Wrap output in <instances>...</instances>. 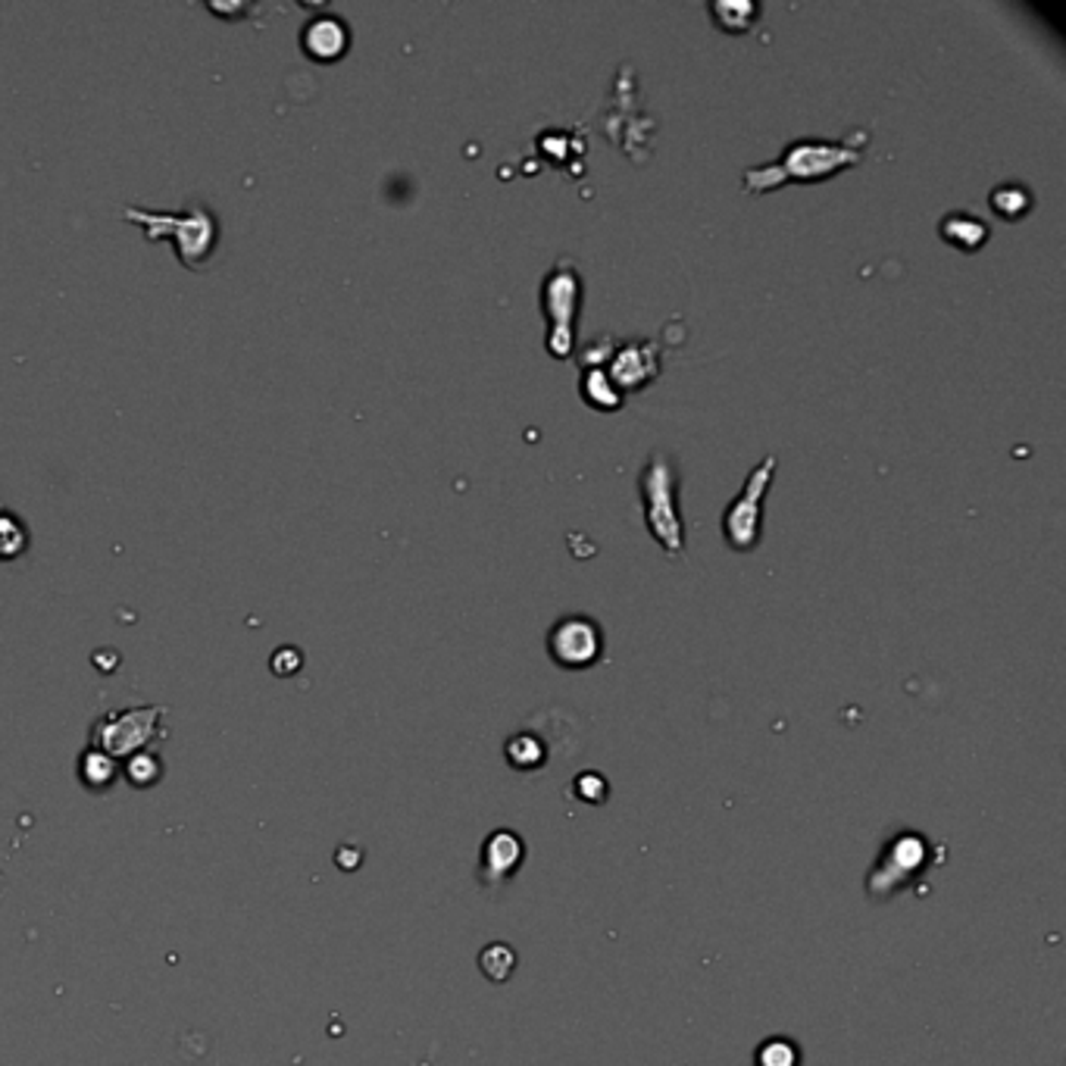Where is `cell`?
I'll return each mask as SVG.
<instances>
[{"instance_id":"cell-9","label":"cell","mask_w":1066,"mask_h":1066,"mask_svg":"<svg viewBox=\"0 0 1066 1066\" xmlns=\"http://www.w3.org/2000/svg\"><path fill=\"white\" fill-rule=\"evenodd\" d=\"M348 25L335 16H320L300 32V45L313 60H338L348 50Z\"/></svg>"},{"instance_id":"cell-7","label":"cell","mask_w":1066,"mask_h":1066,"mask_svg":"<svg viewBox=\"0 0 1066 1066\" xmlns=\"http://www.w3.org/2000/svg\"><path fill=\"white\" fill-rule=\"evenodd\" d=\"M547 650L550 657L567 667V670H585L600 660L604 650V635L600 625L585 613H570L554 622V629L547 632Z\"/></svg>"},{"instance_id":"cell-17","label":"cell","mask_w":1066,"mask_h":1066,"mask_svg":"<svg viewBox=\"0 0 1066 1066\" xmlns=\"http://www.w3.org/2000/svg\"><path fill=\"white\" fill-rule=\"evenodd\" d=\"M82 779L91 785V789H107L110 782H113V776H116V760L113 757H107V754H100V751H95V747H88L85 751V757H82Z\"/></svg>"},{"instance_id":"cell-8","label":"cell","mask_w":1066,"mask_h":1066,"mask_svg":"<svg viewBox=\"0 0 1066 1066\" xmlns=\"http://www.w3.org/2000/svg\"><path fill=\"white\" fill-rule=\"evenodd\" d=\"M657 372H660V348L650 338L629 342V345L617 348L610 357V367H607V375L613 379V385L622 395L650 385L657 379Z\"/></svg>"},{"instance_id":"cell-13","label":"cell","mask_w":1066,"mask_h":1066,"mask_svg":"<svg viewBox=\"0 0 1066 1066\" xmlns=\"http://www.w3.org/2000/svg\"><path fill=\"white\" fill-rule=\"evenodd\" d=\"M989 203H992L997 216H1004V220H1017V216H1022V213L1032 207V195H1029L1022 185L1007 182V185H997V188L989 191Z\"/></svg>"},{"instance_id":"cell-2","label":"cell","mask_w":1066,"mask_h":1066,"mask_svg":"<svg viewBox=\"0 0 1066 1066\" xmlns=\"http://www.w3.org/2000/svg\"><path fill=\"white\" fill-rule=\"evenodd\" d=\"M675 488H679V475H675L670 454L654 450L647 457L642 475H639L645 522L647 529H650V535L660 542V547L670 557H682V550H685V525H682V517H679Z\"/></svg>"},{"instance_id":"cell-10","label":"cell","mask_w":1066,"mask_h":1066,"mask_svg":"<svg viewBox=\"0 0 1066 1066\" xmlns=\"http://www.w3.org/2000/svg\"><path fill=\"white\" fill-rule=\"evenodd\" d=\"M939 235H942L947 245H954L957 250L972 253V250H979L986 241H989L992 225L986 223V220H979V216L969 213V210H951V213H944L942 223H939Z\"/></svg>"},{"instance_id":"cell-16","label":"cell","mask_w":1066,"mask_h":1066,"mask_svg":"<svg viewBox=\"0 0 1066 1066\" xmlns=\"http://www.w3.org/2000/svg\"><path fill=\"white\" fill-rule=\"evenodd\" d=\"M482 964V972L492 979V982H507L517 969V954L507 947V944H488L479 957Z\"/></svg>"},{"instance_id":"cell-6","label":"cell","mask_w":1066,"mask_h":1066,"mask_svg":"<svg viewBox=\"0 0 1066 1066\" xmlns=\"http://www.w3.org/2000/svg\"><path fill=\"white\" fill-rule=\"evenodd\" d=\"M166 710L163 707H138V710H116L107 714L95 726V751L107 757H135L148 751L157 735V722Z\"/></svg>"},{"instance_id":"cell-14","label":"cell","mask_w":1066,"mask_h":1066,"mask_svg":"<svg viewBox=\"0 0 1066 1066\" xmlns=\"http://www.w3.org/2000/svg\"><path fill=\"white\" fill-rule=\"evenodd\" d=\"M28 547V532L20 517L0 507V560H16Z\"/></svg>"},{"instance_id":"cell-18","label":"cell","mask_w":1066,"mask_h":1066,"mask_svg":"<svg viewBox=\"0 0 1066 1066\" xmlns=\"http://www.w3.org/2000/svg\"><path fill=\"white\" fill-rule=\"evenodd\" d=\"M125 776H128L138 789H145V785H150V782H157V776H160V760H157L150 751H141V754H135V757L128 760Z\"/></svg>"},{"instance_id":"cell-20","label":"cell","mask_w":1066,"mask_h":1066,"mask_svg":"<svg viewBox=\"0 0 1066 1066\" xmlns=\"http://www.w3.org/2000/svg\"><path fill=\"white\" fill-rule=\"evenodd\" d=\"M797 1054L792 1044L785 1042H769L760 1048V1066H794Z\"/></svg>"},{"instance_id":"cell-4","label":"cell","mask_w":1066,"mask_h":1066,"mask_svg":"<svg viewBox=\"0 0 1066 1066\" xmlns=\"http://www.w3.org/2000/svg\"><path fill=\"white\" fill-rule=\"evenodd\" d=\"M582 307V278L572 260H557V266L542 282V310L550 320L547 350L554 357H570L575 350V317Z\"/></svg>"},{"instance_id":"cell-19","label":"cell","mask_w":1066,"mask_h":1066,"mask_svg":"<svg viewBox=\"0 0 1066 1066\" xmlns=\"http://www.w3.org/2000/svg\"><path fill=\"white\" fill-rule=\"evenodd\" d=\"M507 757L513 760V767H535L542 760V747H538L535 739L520 735V739H510L507 742Z\"/></svg>"},{"instance_id":"cell-15","label":"cell","mask_w":1066,"mask_h":1066,"mask_svg":"<svg viewBox=\"0 0 1066 1066\" xmlns=\"http://www.w3.org/2000/svg\"><path fill=\"white\" fill-rule=\"evenodd\" d=\"M710 13L726 32H747L754 16H757V3H735V0H719V3H710Z\"/></svg>"},{"instance_id":"cell-5","label":"cell","mask_w":1066,"mask_h":1066,"mask_svg":"<svg viewBox=\"0 0 1066 1066\" xmlns=\"http://www.w3.org/2000/svg\"><path fill=\"white\" fill-rule=\"evenodd\" d=\"M776 467H779V457L767 454L751 470V475L744 479L742 492L735 495V500L722 513V535H726L729 547L739 550V554L754 550L757 542H760V532H764V500H767L769 485H772Z\"/></svg>"},{"instance_id":"cell-1","label":"cell","mask_w":1066,"mask_h":1066,"mask_svg":"<svg viewBox=\"0 0 1066 1066\" xmlns=\"http://www.w3.org/2000/svg\"><path fill=\"white\" fill-rule=\"evenodd\" d=\"M869 135H854L844 141H822V138H797L782 157L767 166H754L744 173V188L754 195L772 191L785 182H819L829 175L842 173L847 166H857L867 153Z\"/></svg>"},{"instance_id":"cell-3","label":"cell","mask_w":1066,"mask_h":1066,"mask_svg":"<svg viewBox=\"0 0 1066 1066\" xmlns=\"http://www.w3.org/2000/svg\"><path fill=\"white\" fill-rule=\"evenodd\" d=\"M123 216L141 225L148 238L170 235L178 248L175 257L188 270H200L216 245V220L203 207H188L185 213H150V210H138V207H125Z\"/></svg>"},{"instance_id":"cell-12","label":"cell","mask_w":1066,"mask_h":1066,"mask_svg":"<svg viewBox=\"0 0 1066 1066\" xmlns=\"http://www.w3.org/2000/svg\"><path fill=\"white\" fill-rule=\"evenodd\" d=\"M582 397L597 410H617L622 404V392L613 385V379L607 375L604 367L582 370Z\"/></svg>"},{"instance_id":"cell-11","label":"cell","mask_w":1066,"mask_h":1066,"mask_svg":"<svg viewBox=\"0 0 1066 1066\" xmlns=\"http://www.w3.org/2000/svg\"><path fill=\"white\" fill-rule=\"evenodd\" d=\"M522 842L513 832H495L488 844H485V872L492 876V882L504 879L507 872L520 867Z\"/></svg>"}]
</instances>
